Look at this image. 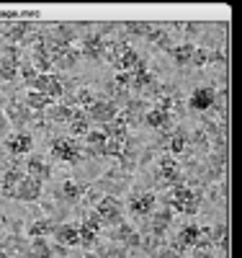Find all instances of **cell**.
I'll list each match as a JSON object with an SVG mask.
<instances>
[{
    "label": "cell",
    "mask_w": 242,
    "mask_h": 258,
    "mask_svg": "<svg viewBox=\"0 0 242 258\" xmlns=\"http://www.w3.org/2000/svg\"><path fill=\"white\" fill-rule=\"evenodd\" d=\"M173 209H178L183 214H196L199 212V197H196V191L186 183H178V186H173L170 191V202H168Z\"/></svg>",
    "instance_id": "6da1fadb"
},
{
    "label": "cell",
    "mask_w": 242,
    "mask_h": 258,
    "mask_svg": "<svg viewBox=\"0 0 242 258\" xmlns=\"http://www.w3.org/2000/svg\"><path fill=\"white\" fill-rule=\"evenodd\" d=\"M52 155L57 160H62V163H77L80 155H83V147L72 137H57L52 142Z\"/></svg>",
    "instance_id": "7a4b0ae2"
},
{
    "label": "cell",
    "mask_w": 242,
    "mask_h": 258,
    "mask_svg": "<svg viewBox=\"0 0 242 258\" xmlns=\"http://www.w3.org/2000/svg\"><path fill=\"white\" fill-rule=\"evenodd\" d=\"M96 214L101 217L103 225H119L121 222V214H124V207L116 197H103L96 207Z\"/></svg>",
    "instance_id": "3957f363"
},
{
    "label": "cell",
    "mask_w": 242,
    "mask_h": 258,
    "mask_svg": "<svg viewBox=\"0 0 242 258\" xmlns=\"http://www.w3.org/2000/svg\"><path fill=\"white\" fill-rule=\"evenodd\" d=\"M31 91L44 93L49 101H57V98H62V93H64L59 78L52 75V73H47V75H36V80H34V85H31Z\"/></svg>",
    "instance_id": "277c9868"
},
{
    "label": "cell",
    "mask_w": 242,
    "mask_h": 258,
    "mask_svg": "<svg viewBox=\"0 0 242 258\" xmlns=\"http://www.w3.org/2000/svg\"><path fill=\"white\" fill-rule=\"evenodd\" d=\"M88 121H101V124H108V121H114L119 116V106L114 101H106V98H98L91 109H88Z\"/></svg>",
    "instance_id": "5b68a950"
},
{
    "label": "cell",
    "mask_w": 242,
    "mask_h": 258,
    "mask_svg": "<svg viewBox=\"0 0 242 258\" xmlns=\"http://www.w3.org/2000/svg\"><path fill=\"white\" fill-rule=\"evenodd\" d=\"M18 68H21V52L18 47H6L3 59H0V80H16L18 78Z\"/></svg>",
    "instance_id": "8992f818"
},
{
    "label": "cell",
    "mask_w": 242,
    "mask_h": 258,
    "mask_svg": "<svg viewBox=\"0 0 242 258\" xmlns=\"http://www.w3.org/2000/svg\"><path fill=\"white\" fill-rule=\"evenodd\" d=\"M188 106L193 111H209L211 106H216V91L209 88V85H201V88H196L188 98Z\"/></svg>",
    "instance_id": "52a82bcc"
},
{
    "label": "cell",
    "mask_w": 242,
    "mask_h": 258,
    "mask_svg": "<svg viewBox=\"0 0 242 258\" xmlns=\"http://www.w3.org/2000/svg\"><path fill=\"white\" fill-rule=\"evenodd\" d=\"M160 178L163 183L168 186H178L183 181V173H181V168H178V160H175L173 155H163L160 158Z\"/></svg>",
    "instance_id": "ba28073f"
},
{
    "label": "cell",
    "mask_w": 242,
    "mask_h": 258,
    "mask_svg": "<svg viewBox=\"0 0 242 258\" xmlns=\"http://www.w3.org/2000/svg\"><path fill=\"white\" fill-rule=\"evenodd\" d=\"M103 49H106V39L101 34H88L83 39V44H80V57H85V59H101Z\"/></svg>",
    "instance_id": "9c48e42d"
},
{
    "label": "cell",
    "mask_w": 242,
    "mask_h": 258,
    "mask_svg": "<svg viewBox=\"0 0 242 258\" xmlns=\"http://www.w3.org/2000/svg\"><path fill=\"white\" fill-rule=\"evenodd\" d=\"M6 119L13 121L16 126H24V124L31 121V111L24 106V101L11 98V101H6Z\"/></svg>",
    "instance_id": "30bf717a"
},
{
    "label": "cell",
    "mask_w": 242,
    "mask_h": 258,
    "mask_svg": "<svg viewBox=\"0 0 242 258\" xmlns=\"http://www.w3.org/2000/svg\"><path fill=\"white\" fill-rule=\"evenodd\" d=\"M155 202H157L155 194H152V191H144V194H137V197L131 199L129 209H131V214H134V217H147V214L155 212Z\"/></svg>",
    "instance_id": "8fae6325"
},
{
    "label": "cell",
    "mask_w": 242,
    "mask_h": 258,
    "mask_svg": "<svg viewBox=\"0 0 242 258\" xmlns=\"http://www.w3.org/2000/svg\"><path fill=\"white\" fill-rule=\"evenodd\" d=\"M111 238H114L116 243L126 245V248H139V245H142L139 232L131 227V225H126V222H119V225H116V230L111 232Z\"/></svg>",
    "instance_id": "7c38bea8"
},
{
    "label": "cell",
    "mask_w": 242,
    "mask_h": 258,
    "mask_svg": "<svg viewBox=\"0 0 242 258\" xmlns=\"http://www.w3.org/2000/svg\"><path fill=\"white\" fill-rule=\"evenodd\" d=\"M39 197H41V183L34 181V178H29V176L21 178V183L16 188V199L18 202H36Z\"/></svg>",
    "instance_id": "4fadbf2b"
},
{
    "label": "cell",
    "mask_w": 242,
    "mask_h": 258,
    "mask_svg": "<svg viewBox=\"0 0 242 258\" xmlns=\"http://www.w3.org/2000/svg\"><path fill=\"white\" fill-rule=\"evenodd\" d=\"M6 147H8L11 155H26V153H31L34 140H31V135H26V132H16V135H11V137L6 140Z\"/></svg>",
    "instance_id": "5bb4252c"
},
{
    "label": "cell",
    "mask_w": 242,
    "mask_h": 258,
    "mask_svg": "<svg viewBox=\"0 0 242 258\" xmlns=\"http://www.w3.org/2000/svg\"><path fill=\"white\" fill-rule=\"evenodd\" d=\"M31 64L36 68V73H39V75H47V73L52 70V59H49L47 49H44L41 36H36V41H34V57H31Z\"/></svg>",
    "instance_id": "9a60e30c"
},
{
    "label": "cell",
    "mask_w": 242,
    "mask_h": 258,
    "mask_svg": "<svg viewBox=\"0 0 242 258\" xmlns=\"http://www.w3.org/2000/svg\"><path fill=\"white\" fill-rule=\"evenodd\" d=\"M196 243H199V225H186L181 232H178V240H175V245H170L173 250L183 253L186 248H196Z\"/></svg>",
    "instance_id": "2e32d148"
},
{
    "label": "cell",
    "mask_w": 242,
    "mask_h": 258,
    "mask_svg": "<svg viewBox=\"0 0 242 258\" xmlns=\"http://www.w3.org/2000/svg\"><path fill=\"white\" fill-rule=\"evenodd\" d=\"M26 176L34 178V181H39V183H44V181H49L52 168L44 163V158H36V155H34V158L26 163Z\"/></svg>",
    "instance_id": "e0dca14e"
},
{
    "label": "cell",
    "mask_w": 242,
    "mask_h": 258,
    "mask_svg": "<svg viewBox=\"0 0 242 258\" xmlns=\"http://www.w3.org/2000/svg\"><path fill=\"white\" fill-rule=\"evenodd\" d=\"M21 178H24V173L18 170V165H13V168L6 170L3 183H0V191H3V197H6V199H16V188H18Z\"/></svg>",
    "instance_id": "ac0fdd59"
},
{
    "label": "cell",
    "mask_w": 242,
    "mask_h": 258,
    "mask_svg": "<svg viewBox=\"0 0 242 258\" xmlns=\"http://www.w3.org/2000/svg\"><path fill=\"white\" fill-rule=\"evenodd\" d=\"M170 222H173V212H170V209H160V212H155V217H152V225H149L152 238L163 240V235H165V230L170 227Z\"/></svg>",
    "instance_id": "d6986e66"
},
{
    "label": "cell",
    "mask_w": 242,
    "mask_h": 258,
    "mask_svg": "<svg viewBox=\"0 0 242 258\" xmlns=\"http://www.w3.org/2000/svg\"><path fill=\"white\" fill-rule=\"evenodd\" d=\"M54 238H57V243L64 248V245H80V232H77V227L75 225H59V227H54Z\"/></svg>",
    "instance_id": "ffe728a7"
},
{
    "label": "cell",
    "mask_w": 242,
    "mask_h": 258,
    "mask_svg": "<svg viewBox=\"0 0 242 258\" xmlns=\"http://www.w3.org/2000/svg\"><path fill=\"white\" fill-rule=\"evenodd\" d=\"M139 54H137V49H131V47H126L119 57H116V62H114V68L119 70V73H131L139 64Z\"/></svg>",
    "instance_id": "44dd1931"
},
{
    "label": "cell",
    "mask_w": 242,
    "mask_h": 258,
    "mask_svg": "<svg viewBox=\"0 0 242 258\" xmlns=\"http://www.w3.org/2000/svg\"><path fill=\"white\" fill-rule=\"evenodd\" d=\"M142 119H144V124H147V126H152V129H168L173 116H170L168 111L155 109V106H152L149 111H144V116H142Z\"/></svg>",
    "instance_id": "7402d4cb"
},
{
    "label": "cell",
    "mask_w": 242,
    "mask_h": 258,
    "mask_svg": "<svg viewBox=\"0 0 242 258\" xmlns=\"http://www.w3.org/2000/svg\"><path fill=\"white\" fill-rule=\"evenodd\" d=\"M193 52H196V47L191 44V41H181V44H173V49H170V57H173V62L175 64H191V59H193Z\"/></svg>",
    "instance_id": "603a6c76"
},
{
    "label": "cell",
    "mask_w": 242,
    "mask_h": 258,
    "mask_svg": "<svg viewBox=\"0 0 242 258\" xmlns=\"http://www.w3.org/2000/svg\"><path fill=\"white\" fill-rule=\"evenodd\" d=\"M34 31V24L31 21H16V24H11L8 26V39L13 41V44H18V41H26V36Z\"/></svg>",
    "instance_id": "cb8c5ba5"
},
{
    "label": "cell",
    "mask_w": 242,
    "mask_h": 258,
    "mask_svg": "<svg viewBox=\"0 0 242 258\" xmlns=\"http://www.w3.org/2000/svg\"><path fill=\"white\" fill-rule=\"evenodd\" d=\"M24 106L29 111H44V109H49V106H52V101L44 93H39V91H29L24 96Z\"/></svg>",
    "instance_id": "d4e9b609"
},
{
    "label": "cell",
    "mask_w": 242,
    "mask_h": 258,
    "mask_svg": "<svg viewBox=\"0 0 242 258\" xmlns=\"http://www.w3.org/2000/svg\"><path fill=\"white\" fill-rule=\"evenodd\" d=\"M70 132L75 137H85L88 132H91V121H88V116H85L83 109H75V116L70 119Z\"/></svg>",
    "instance_id": "484cf974"
},
{
    "label": "cell",
    "mask_w": 242,
    "mask_h": 258,
    "mask_svg": "<svg viewBox=\"0 0 242 258\" xmlns=\"http://www.w3.org/2000/svg\"><path fill=\"white\" fill-rule=\"evenodd\" d=\"M168 145H170V153H175V155H178V153H183V150L188 147V132H186V129H175V132L173 135H168Z\"/></svg>",
    "instance_id": "4316f807"
},
{
    "label": "cell",
    "mask_w": 242,
    "mask_h": 258,
    "mask_svg": "<svg viewBox=\"0 0 242 258\" xmlns=\"http://www.w3.org/2000/svg\"><path fill=\"white\" fill-rule=\"evenodd\" d=\"M29 258H52V245L47 243V238H34L31 240Z\"/></svg>",
    "instance_id": "83f0119b"
},
{
    "label": "cell",
    "mask_w": 242,
    "mask_h": 258,
    "mask_svg": "<svg viewBox=\"0 0 242 258\" xmlns=\"http://www.w3.org/2000/svg\"><path fill=\"white\" fill-rule=\"evenodd\" d=\"M75 116V109L70 103H57V106H52L49 109V119L52 121H67L70 124V119Z\"/></svg>",
    "instance_id": "f1b7e54d"
},
{
    "label": "cell",
    "mask_w": 242,
    "mask_h": 258,
    "mask_svg": "<svg viewBox=\"0 0 242 258\" xmlns=\"http://www.w3.org/2000/svg\"><path fill=\"white\" fill-rule=\"evenodd\" d=\"M83 194H85V186H83V183H77V181H64V186H62L64 202H77Z\"/></svg>",
    "instance_id": "f546056e"
},
{
    "label": "cell",
    "mask_w": 242,
    "mask_h": 258,
    "mask_svg": "<svg viewBox=\"0 0 242 258\" xmlns=\"http://www.w3.org/2000/svg\"><path fill=\"white\" fill-rule=\"evenodd\" d=\"M49 232H54V222H52V220H36V222L29 227L31 240H34V238H47Z\"/></svg>",
    "instance_id": "4dcf8cb0"
},
{
    "label": "cell",
    "mask_w": 242,
    "mask_h": 258,
    "mask_svg": "<svg viewBox=\"0 0 242 258\" xmlns=\"http://www.w3.org/2000/svg\"><path fill=\"white\" fill-rule=\"evenodd\" d=\"M96 101H98V96H96L91 88H80V91L75 93V103H80V106H83V111H85V109H91V106H93Z\"/></svg>",
    "instance_id": "1f68e13d"
},
{
    "label": "cell",
    "mask_w": 242,
    "mask_h": 258,
    "mask_svg": "<svg viewBox=\"0 0 242 258\" xmlns=\"http://www.w3.org/2000/svg\"><path fill=\"white\" fill-rule=\"evenodd\" d=\"M77 232H80V245H85V248H93V245H96L98 235H96L93 230H88L85 225H80V227H77Z\"/></svg>",
    "instance_id": "d6a6232c"
},
{
    "label": "cell",
    "mask_w": 242,
    "mask_h": 258,
    "mask_svg": "<svg viewBox=\"0 0 242 258\" xmlns=\"http://www.w3.org/2000/svg\"><path fill=\"white\" fill-rule=\"evenodd\" d=\"M18 75H24V80L29 83V85H34V80H36V68H34V64L31 62H24V59H21V68H18Z\"/></svg>",
    "instance_id": "836d02e7"
},
{
    "label": "cell",
    "mask_w": 242,
    "mask_h": 258,
    "mask_svg": "<svg viewBox=\"0 0 242 258\" xmlns=\"http://www.w3.org/2000/svg\"><path fill=\"white\" fill-rule=\"evenodd\" d=\"M209 57H211V52H209L206 47H199V49L193 52L191 64H193V68H204V64H209Z\"/></svg>",
    "instance_id": "e575fe53"
},
{
    "label": "cell",
    "mask_w": 242,
    "mask_h": 258,
    "mask_svg": "<svg viewBox=\"0 0 242 258\" xmlns=\"http://www.w3.org/2000/svg\"><path fill=\"white\" fill-rule=\"evenodd\" d=\"M152 258H183V253H178V250H173L170 245H160V248H155L152 250Z\"/></svg>",
    "instance_id": "d590c367"
},
{
    "label": "cell",
    "mask_w": 242,
    "mask_h": 258,
    "mask_svg": "<svg viewBox=\"0 0 242 258\" xmlns=\"http://www.w3.org/2000/svg\"><path fill=\"white\" fill-rule=\"evenodd\" d=\"M126 31H129V34H142V36H147V34L152 31V24H142V21H129V24H126Z\"/></svg>",
    "instance_id": "8d00e7d4"
},
{
    "label": "cell",
    "mask_w": 242,
    "mask_h": 258,
    "mask_svg": "<svg viewBox=\"0 0 242 258\" xmlns=\"http://www.w3.org/2000/svg\"><path fill=\"white\" fill-rule=\"evenodd\" d=\"M83 225H85L88 230H93L96 235H98V232L103 230V222H101V217H98L96 212H91V214H88V217H85V222H83Z\"/></svg>",
    "instance_id": "74e56055"
},
{
    "label": "cell",
    "mask_w": 242,
    "mask_h": 258,
    "mask_svg": "<svg viewBox=\"0 0 242 258\" xmlns=\"http://www.w3.org/2000/svg\"><path fill=\"white\" fill-rule=\"evenodd\" d=\"M116 85H119V88H129V85H131V73H119L116 75Z\"/></svg>",
    "instance_id": "f35d334b"
},
{
    "label": "cell",
    "mask_w": 242,
    "mask_h": 258,
    "mask_svg": "<svg viewBox=\"0 0 242 258\" xmlns=\"http://www.w3.org/2000/svg\"><path fill=\"white\" fill-rule=\"evenodd\" d=\"M6 126H8V119L3 116V103H0V135L6 132Z\"/></svg>",
    "instance_id": "ab89813d"
},
{
    "label": "cell",
    "mask_w": 242,
    "mask_h": 258,
    "mask_svg": "<svg viewBox=\"0 0 242 258\" xmlns=\"http://www.w3.org/2000/svg\"><path fill=\"white\" fill-rule=\"evenodd\" d=\"M0 258H11V255H8L6 250H0Z\"/></svg>",
    "instance_id": "60d3db41"
}]
</instances>
